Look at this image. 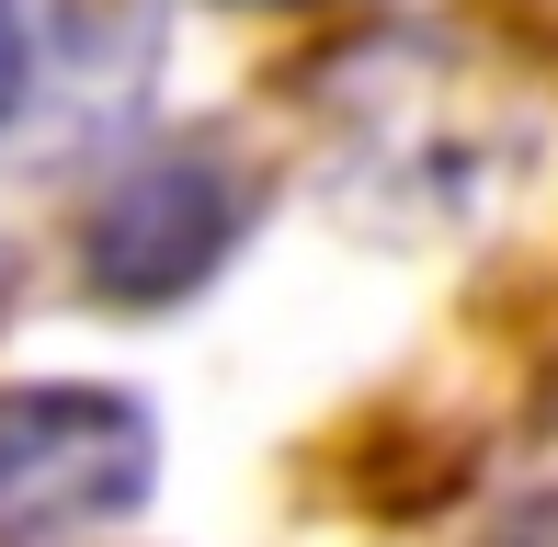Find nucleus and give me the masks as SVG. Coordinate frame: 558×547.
I'll list each match as a JSON object with an SVG mask.
<instances>
[{
    "label": "nucleus",
    "mask_w": 558,
    "mask_h": 547,
    "mask_svg": "<svg viewBox=\"0 0 558 547\" xmlns=\"http://www.w3.org/2000/svg\"><path fill=\"white\" fill-rule=\"evenodd\" d=\"M240 12H296V0H240Z\"/></svg>",
    "instance_id": "39448f33"
},
{
    "label": "nucleus",
    "mask_w": 558,
    "mask_h": 547,
    "mask_svg": "<svg viewBox=\"0 0 558 547\" xmlns=\"http://www.w3.org/2000/svg\"><path fill=\"white\" fill-rule=\"evenodd\" d=\"M160 490V422L125 388H0V547H92Z\"/></svg>",
    "instance_id": "f257e3e1"
},
{
    "label": "nucleus",
    "mask_w": 558,
    "mask_h": 547,
    "mask_svg": "<svg viewBox=\"0 0 558 547\" xmlns=\"http://www.w3.org/2000/svg\"><path fill=\"white\" fill-rule=\"evenodd\" d=\"M23 92H35V35H23V12L0 0V126L23 114Z\"/></svg>",
    "instance_id": "7ed1b4c3"
},
{
    "label": "nucleus",
    "mask_w": 558,
    "mask_h": 547,
    "mask_svg": "<svg viewBox=\"0 0 558 547\" xmlns=\"http://www.w3.org/2000/svg\"><path fill=\"white\" fill-rule=\"evenodd\" d=\"M240 229H251L240 171H228L217 148H160V160L114 171L104 206L81 217V274L114 308H171V296H194L240 252Z\"/></svg>",
    "instance_id": "f03ea898"
},
{
    "label": "nucleus",
    "mask_w": 558,
    "mask_h": 547,
    "mask_svg": "<svg viewBox=\"0 0 558 547\" xmlns=\"http://www.w3.org/2000/svg\"><path fill=\"white\" fill-rule=\"evenodd\" d=\"M0 308H12V252H0Z\"/></svg>",
    "instance_id": "20e7f679"
}]
</instances>
